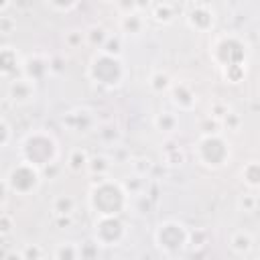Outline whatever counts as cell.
Returning a JSON list of instances; mask_svg holds the SVG:
<instances>
[{
    "mask_svg": "<svg viewBox=\"0 0 260 260\" xmlns=\"http://www.w3.org/2000/svg\"><path fill=\"white\" fill-rule=\"evenodd\" d=\"M51 4L57 8H69L71 4H75V0H51Z\"/></svg>",
    "mask_w": 260,
    "mask_h": 260,
    "instance_id": "cell-22",
    "label": "cell"
},
{
    "mask_svg": "<svg viewBox=\"0 0 260 260\" xmlns=\"http://www.w3.org/2000/svg\"><path fill=\"white\" fill-rule=\"evenodd\" d=\"M85 162H87L85 154H83L81 150H75L73 156H71V167H73V169H81V167H85Z\"/></svg>",
    "mask_w": 260,
    "mask_h": 260,
    "instance_id": "cell-19",
    "label": "cell"
},
{
    "mask_svg": "<svg viewBox=\"0 0 260 260\" xmlns=\"http://www.w3.org/2000/svg\"><path fill=\"white\" fill-rule=\"evenodd\" d=\"M6 140H8V126H6L4 120H0V146H2Z\"/></svg>",
    "mask_w": 260,
    "mask_h": 260,
    "instance_id": "cell-20",
    "label": "cell"
},
{
    "mask_svg": "<svg viewBox=\"0 0 260 260\" xmlns=\"http://www.w3.org/2000/svg\"><path fill=\"white\" fill-rule=\"evenodd\" d=\"M124 28L130 30V32H138V30H140V18L134 16V14H128V16L124 18Z\"/></svg>",
    "mask_w": 260,
    "mask_h": 260,
    "instance_id": "cell-16",
    "label": "cell"
},
{
    "mask_svg": "<svg viewBox=\"0 0 260 260\" xmlns=\"http://www.w3.org/2000/svg\"><path fill=\"white\" fill-rule=\"evenodd\" d=\"M173 95H175V102H177V104H181V106H185V108L193 106V102H195V100H193V93H191L185 85H177Z\"/></svg>",
    "mask_w": 260,
    "mask_h": 260,
    "instance_id": "cell-13",
    "label": "cell"
},
{
    "mask_svg": "<svg viewBox=\"0 0 260 260\" xmlns=\"http://www.w3.org/2000/svg\"><path fill=\"white\" fill-rule=\"evenodd\" d=\"M91 162H93V165H91L93 171H98V169H106V165H104L106 160H104V158H95V160H91Z\"/></svg>",
    "mask_w": 260,
    "mask_h": 260,
    "instance_id": "cell-26",
    "label": "cell"
},
{
    "mask_svg": "<svg viewBox=\"0 0 260 260\" xmlns=\"http://www.w3.org/2000/svg\"><path fill=\"white\" fill-rule=\"evenodd\" d=\"M156 124H158V128H162V130H173V126H175V118L169 116V114H162V116L156 118Z\"/></svg>",
    "mask_w": 260,
    "mask_h": 260,
    "instance_id": "cell-17",
    "label": "cell"
},
{
    "mask_svg": "<svg viewBox=\"0 0 260 260\" xmlns=\"http://www.w3.org/2000/svg\"><path fill=\"white\" fill-rule=\"evenodd\" d=\"M189 22H191L195 28H201V30H203V28H209V26H211L213 16H211V12H209L207 8L199 6V8H193V10H191Z\"/></svg>",
    "mask_w": 260,
    "mask_h": 260,
    "instance_id": "cell-9",
    "label": "cell"
},
{
    "mask_svg": "<svg viewBox=\"0 0 260 260\" xmlns=\"http://www.w3.org/2000/svg\"><path fill=\"white\" fill-rule=\"evenodd\" d=\"M10 93H12L14 100H28V98L32 95V87H30L28 81H22V79H20V81H14V83H12Z\"/></svg>",
    "mask_w": 260,
    "mask_h": 260,
    "instance_id": "cell-12",
    "label": "cell"
},
{
    "mask_svg": "<svg viewBox=\"0 0 260 260\" xmlns=\"http://www.w3.org/2000/svg\"><path fill=\"white\" fill-rule=\"evenodd\" d=\"M4 197H6V185L0 181V203L4 201Z\"/></svg>",
    "mask_w": 260,
    "mask_h": 260,
    "instance_id": "cell-27",
    "label": "cell"
},
{
    "mask_svg": "<svg viewBox=\"0 0 260 260\" xmlns=\"http://www.w3.org/2000/svg\"><path fill=\"white\" fill-rule=\"evenodd\" d=\"M4 4H6V0H0V8H2V6H4Z\"/></svg>",
    "mask_w": 260,
    "mask_h": 260,
    "instance_id": "cell-28",
    "label": "cell"
},
{
    "mask_svg": "<svg viewBox=\"0 0 260 260\" xmlns=\"http://www.w3.org/2000/svg\"><path fill=\"white\" fill-rule=\"evenodd\" d=\"M124 234V223L116 215H100V221L95 223V236L102 244L112 246L116 244Z\"/></svg>",
    "mask_w": 260,
    "mask_h": 260,
    "instance_id": "cell-8",
    "label": "cell"
},
{
    "mask_svg": "<svg viewBox=\"0 0 260 260\" xmlns=\"http://www.w3.org/2000/svg\"><path fill=\"white\" fill-rule=\"evenodd\" d=\"M39 183V173L35 169V165L30 162H24V165H18L16 169L10 171V177H8V185L18 191V193H28L37 187Z\"/></svg>",
    "mask_w": 260,
    "mask_h": 260,
    "instance_id": "cell-5",
    "label": "cell"
},
{
    "mask_svg": "<svg viewBox=\"0 0 260 260\" xmlns=\"http://www.w3.org/2000/svg\"><path fill=\"white\" fill-rule=\"evenodd\" d=\"M250 244H252V240H250L248 236H244V234H240V236L234 238V248H236V250H248Z\"/></svg>",
    "mask_w": 260,
    "mask_h": 260,
    "instance_id": "cell-18",
    "label": "cell"
},
{
    "mask_svg": "<svg viewBox=\"0 0 260 260\" xmlns=\"http://www.w3.org/2000/svg\"><path fill=\"white\" fill-rule=\"evenodd\" d=\"M244 179H246L252 187H256V185L260 183V169H258V162H250V165L244 169Z\"/></svg>",
    "mask_w": 260,
    "mask_h": 260,
    "instance_id": "cell-14",
    "label": "cell"
},
{
    "mask_svg": "<svg viewBox=\"0 0 260 260\" xmlns=\"http://www.w3.org/2000/svg\"><path fill=\"white\" fill-rule=\"evenodd\" d=\"M215 59L223 67L242 65V61H244V45L234 37H230V39L225 37L215 45Z\"/></svg>",
    "mask_w": 260,
    "mask_h": 260,
    "instance_id": "cell-7",
    "label": "cell"
},
{
    "mask_svg": "<svg viewBox=\"0 0 260 260\" xmlns=\"http://www.w3.org/2000/svg\"><path fill=\"white\" fill-rule=\"evenodd\" d=\"M156 242H158V246L165 248L167 252H177V250H181V248L185 246L187 234H185L183 225L169 221V223H162V225L158 228V232H156Z\"/></svg>",
    "mask_w": 260,
    "mask_h": 260,
    "instance_id": "cell-6",
    "label": "cell"
},
{
    "mask_svg": "<svg viewBox=\"0 0 260 260\" xmlns=\"http://www.w3.org/2000/svg\"><path fill=\"white\" fill-rule=\"evenodd\" d=\"M71 209H73V201H71L69 197H59V199H57L55 211H59L61 215H65V213H69Z\"/></svg>",
    "mask_w": 260,
    "mask_h": 260,
    "instance_id": "cell-15",
    "label": "cell"
},
{
    "mask_svg": "<svg viewBox=\"0 0 260 260\" xmlns=\"http://www.w3.org/2000/svg\"><path fill=\"white\" fill-rule=\"evenodd\" d=\"M57 256H59V258H65V256H67V258H73V256H75V252H73V250H69V248H67V250H65V248H61V250L57 252Z\"/></svg>",
    "mask_w": 260,
    "mask_h": 260,
    "instance_id": "cell-24",
    "label": "cell"
},
{
    "mask_svg": "<svg viewBox=\"0 0 260 260\" xmlns=\"http://www.w3.org/2000/svg\"><path fill=\"white\" fill-rule=\"evenodd\" d=\"M16 67H18V57H16V53H14L12 49H2V51H0V73L8 75V73L16 71Z\"/></svg>",
    "mask_w": 260,
    "mask_h": 260,
    "instance_id": "cell-11",
    "label": "cell"
},
{
    "mask_svg": "<svg viewBox=\"0 0 260 260\" xmlns=\"http://www.w3.org/2000/svg\"><path fill=\"white\" fill-rule=\"evenodd\" d=\"M156 89H160V87H165L167 85V77L165 75H154V83H152Z\"/></svg>",
    "mask_w": 260,
    "mask_h": 260,
    "instance_id": "cell-23",
    "label": "cell"
},
{
    "mask_svg": "<svg viewBox=\"0 0 260 260\" xmlns=\"http://www.w3.org/2000/svg\"><path fill=\"white\" fill-rule=\"evenodd\" d=\"M47 69H49L47 61L41 59V57H30V59L26 61V65H24V71H26V75H28L30 79H41Z\"/></svg>",
    "mask_w": 260,
    "mask_h": 260,
    "instance_id": "cell-10",
    "label": "cell"
},
{
    "mask_svg": "<svg viewBox=\"0 0 260 260\" xmlns=\"http://www.w3.org/2000/svg\"><path fill=\"white\" fill-rule=\"evenodd\" d=\"M89 203L100 215H118L124 207V191L116 183L102 181L93 187Z\"/></svg>",
    "mask_w": 260,
    "mask_h": 260,
    "instance_id": "cell-1",
    "label": "cell"
},
{
    "mask_svg": "<svg viewBox=\"0 0 260 260\" xmlns=\"http://www.w3.org/2000/svg\"><path fill=\"white\" fill-rule=\"evenodd\" d=\"M122 73L124 71H122V63L118 61V57L116 55H108V53L95 57L93 63H91V67H89L91 79L98 81V83H104V85H116V83H120Z\"/></svg>",
    "mask_w": 260,
    "mask_h": 260,
    "instance_id": "cell-3",
    "label": "cell"
},
{
    "mask_svg": "<svg viewBox=\"0 0 260 260\" xmlns=\"http://www.w3.org/2000/svg\"><path fill=\"white\" fill-rule=\"evenodd\" d=\"M156 18H160V20H162V18H165V20H169V18H171V12H169L167 8H165V10H162V8H158V12H156Z\"/></svg>",
    "mask_w": 260,
    "mask_h": 260,
    "instance_id": "cell-25",
    "label": "cell"
},
{
    "mask_svg": "<svg viewBox=\"0 0 260 260\" xmlns=\"http://www.w3.org/2000/svg\"><path fill=\"white\" fill-rule=\"evenodd\" d=\"M118 47H120V45H118V41H110V43L106 45V49H104V51H106L108 55H116V53L120 51Z\"/></svg>",
    "mask_w": 260,
    "mask_h": 260,
    "instance_id": "cell-21",
    "label": "cell"
},
{
    "mask_svg": "<svg viewBox=\"0 0 260 260\" xmlns=\"http://www.w3.org/2000/svg\"><path fill=\"white\" fill-rule=\"evenodd\" d=\"M55 140L47 134H30L24 140L22 146V154L26 158V162L41 167V165H51V160L55 158Z\"/></svg>",
    "mask_w": 260,
    "mask_h": 260,
    "instance_id": "cell-2",
    "label": "cell"
},
{
    "mask_svg": "<svg viewBox=\"0 0 260 260\" xmlns=\"http://www.w3.org/2000/svg\"><path fill=\"white\" fill-rule=\"evenodd\" d=\"M197 152H199V158L209 165V167H219L225 162L228 158V144L215 136V134H209L205 138L199 140V146H197Z\"/></svg>",
    "mask_w": 260,
    "mask_h": 260,
    "instance_id": "cell-4",
    "label": "cell"
}]
</instances>
